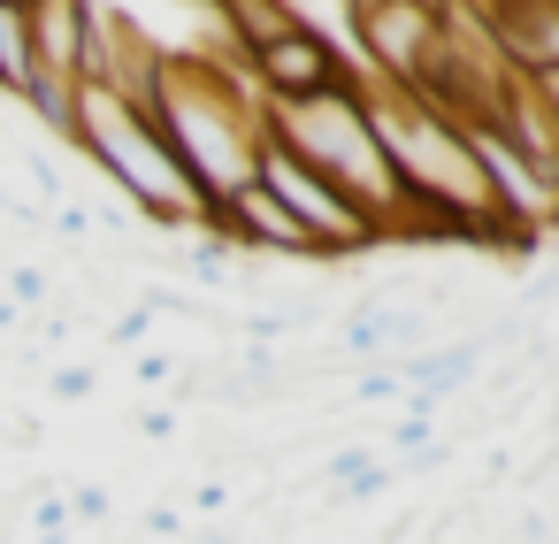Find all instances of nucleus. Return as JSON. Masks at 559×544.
<instances>
[{"instance_id":"nucleus-8","label":"nucleus","mask_w":559,"mask_h":544,"mask_svg":"<svg viewBox=\"0 0 559 544\" xmlns=\"http://www.w3.org/2000/svg\"><path fill=\"white\" fill-rule=\"evenodd\" d=\"M32 93V24L24 9L0 0V100H24Z\"/></svg>"},{"instance_id":"nucleus-4","label":"nucleus","mask_w":559,"mask_h":544,"mask_svg":"<svg viewBox=\"0 0 559 544\" xmlns=\"http://www.w3.org/2000/svg\"><path fill=\"white\" fill-rule=\"evenodd\" d=\"M253 185L314 238V253L322 261H360V253H376V246H391L383 238V223L353 200V192H337L322 169H307L292 146H276L269 131H261V146H253Z\"/></svg>"},{"instance_id":"nucleus-3","label":"nucleus","mask_w":559,"mask_h":544,"mask_svg":"<svg viewBox=\"0 0 559 544\" xmlns=\"http://www.w3.org/2000/svg\"><path fill=\"white\" fill-rule=\"evenodd\" d=\"M261 131L276 146H292L307 169H322L337 192H353L383 223V238H399V169H391V154H383V139L368 123L360 78L322 93V100H299V108H261Z\"/></svg>"},{"instance_id":"nucleus-7","label":"nucleus","mask_w":559,"mask_h":544,"mask_svg":"<svg viewBox=\"0 0 559 544\" xmlns=\"http://www.w3.org/2000/svg\"><path fill=\"white\" fill-rule=\"evenodd\" d=\"M93 9H100V0H32V9H24V24H32V78L78 85L85 39H93Z\"/></svg>"},{"instance_id":"nucleus-12","label":"nucleus","mask_w":559,"mask_h":544,"mask_svg":"<svg viewBox=\"0 0 559 544\" xmlns=\"http://www.w3.org/2000/svg\"><path fill=\"white\" fill-rule=\"evenodd\" d=\"M536 93H544V108H551V123H559V70H544V78H536Z\"/></svg>"},{"instance_id":"nucleus-10","label":"nucleus","mask_w":559,"mask_h":544,"mask_svg":"<svg viewBox=\"0 0 559 544\" xmlns=\"http://www.w3.org/2000/svg\"><path fill=\"white\" fill-rule=\"evenodd\" d=\"M62 506H70V529H100V521H108V490H100V483H78Z\"/></svg>"},{"instance_id":"nucleus-9","label":"nucleus","mask_w":559,"mask_h":544,"mask_svg":"<svg viewBox=\"0 0 559 544\" xmlns=\"http://www.w3.org/2000/svg\"><path fill=\"white\" fill-rule=\"evenodd\" d=\"M93 383H100V376H93V360H85V368H78V360H62V368L47 376V391H55L62 406H78V399H93Z\"/></svg>"},{"instance_id":"nucleus-6","label":"nucleus","mask_w":559,"mask_h":544,"mask_svg":"<svg viewBox=\"0 0 559 544\" xmlns=\"http://www.w3.org/2000/svg\"><path fill=\"white\" fill-rule=\"evenodd\" d=\"M353 32H360V55L368 70L391 85V93H414L421 70H429V47H437V16L421 0H353Z\"/></svg>"},{"instance_id":"nucleus-11","label":"nucleus","mask_w":559,"mask_h":544,"mask_svg":"<svg viewBox=\"0 0 559 544\" xmlns=\"http://www.w3.org/2000/svg\"><path fill=\"white\" fill-rule=\"evenodd\" d=\"M9 307H47V276L39 269H9Z\"/></svg>"},{"instance_id":"nucleus-1","label":"nucleus","mask_w":559,"mask_h":544,"mask_svg":"<svg viewBox=\"0 0 559 544\" xmlns=\"http://www.w3.org/2000/svg\"><path fill=\"white\" fill-rule=\"evenodd\" d=\"M146 123L162 131V146L177 154V169L192 177L200 208L215 215L238 185H253V146H261V100L246 85L238 62H207V55H162L154 85H146Z\"/></svg>"},{"instance_id":"nucleus-2","label":"nucleus","mask_w":559,"mask_h":544,"mask_svg":"<svg viewBox=\"0 0 559 544\" xmlns=\"http://www.w3.org/2000/svg\"><path fill=\"white\" fill-rule=\"evenodd\" d=\"M70 146L123 192V208L139 223H162V230H207V208L192 192V177L177 169V154L162 146V131L146 123L139 100L108 93V85H78V131Z\"/></svg>"},{"instance_id":"nucleus-13","label":"nucleus","mask_w":559,"mask_h":544,"mask_svg":"<svg viewBox=\"0 0 559 544\" xmlns=\"http://www.w3.org/2000/svg\"><path fill=\"white\" fill-rule=\"evenodd\" d=\"M9 9H32V0H9Z\"/></svg>"},{"instance_id":"nucleus-5","label":"nucleus","mask_w":559,"mask_h":544,"mask_svg":"<svg viewBox=\"0 0 559 544\" xmlns=\"http://www.w3.org/2000/svg\"><path fill=\"white\" fill-rule=\"evenodd\" d=\"M238 70H246V85H253V100H261V108H299V100H322V93L353 85V70H345L337 39H330L322 24H307V16H299L292 32L261 39L253 55H238Z\"/></svg>"}]
</instances>
